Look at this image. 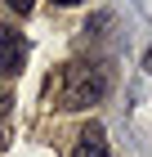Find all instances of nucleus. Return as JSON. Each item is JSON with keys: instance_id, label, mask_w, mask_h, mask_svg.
<instances>
[{"instance_id": "1", "label": "nucleus", "mask_w": 152, "mask_h": 157, "mask_svg": "<svg viewBox=\"0 0 152 157\" xmlns=\"http://www.w3.org/2000/svg\"><path fill=\"white\" fill-rule=\"evenodd\" d=\"M112 90V63H72L63 72V90H58V108L67 112H85L94 103H103Z\"/></svg>"}, {"instance_id": "2", "label": "nucleus", "mask_w": 152, "mask_h": 157, "mask_svg": "<svg viewBox=\"0 0 152 157\" xmlns=\"http://www.w3.org/2000/svg\"><path fill=\"white\" fill-rule=\"evenodd\" d=\"M67 157H112V153H107V144H103V126H98V121H90V126L81 130V139H76V148H72Z\"/></svg>"}, {"instance_id": "3", "label": "nucleus", "mask_w": 152, "mask_h": 157, "mask_svg": "<svg viewBox=\"0 0 152 157\" xmlns=\"http://www.w3.org/2000/svg\"><path fill=\"white\" fill-rule=\"evenodd\" d=\"M23 63H27V45L23 40H5V45H0V76H5V81L23 72Z\"/></svg>"}, {"instance_id": "4", "label": "nucleus", "mask_w": 152, "mask_h": 157, "mask_svg": "<svg viewBox=\"0 0 152 157\" xmlns=\"http://www.w3.org/2000/svg\"><path fill=\"white\" fill-rule=\"evenodd\" d=\"M5 9L23 18V13H32V9H36V0H5Z\"/></svg>"}, {"instance_id": "5", "label": "nucleus", "mask_w": 152, "mask_h": 157, "mask_svg": "<svg viewBox=\"0 0 152 157\" xmlns=\"http://www.w3.org/2000/svg\"><path fill=\"white\" fill-rule=\"evenodd\" d=\"M54 5H58V9H72V5H81V0H54Z\"/></svg>"}, {"instance_id": "6", "label": "nucleus", "mask_w": 152, "mask_h": 157, "mask_svg": "<svg viewBox=\"0 0 152 157\" xmlns=\"http://www.w3.org/2000/svg\"><path fill=\"white\" fill-rule=\"evenodd\" d=\"M143 67H152V49H148V59H143Z\"/></svg>"}, {"instance_id": "7", "label": "nucleus", "mask_w": 152, "mask_h": 157, "mask_svg": "<svg viewBox=\"0 0 152 157\" xmlns=\"http://www.w3.org/2000/svg\"><path fill=\"white\" fill-rule=\"evenodd\" d=\"M0 144H5V135H0Z\"/></svg>"}]
</instances>
